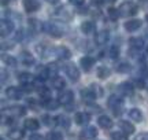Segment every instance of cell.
Instances as JSON below:
<instances>
[{"instance_id": "6da1fadb", "label": "cell", "mask_w": 148, "mask_h": 140, "mask_svg": "<svg viewBox=\"0 0 148 140\" xmlns=\"http://www.w3.org/2000/svg\"><path fill=\"white\" fill-rule=\"evenodd\" d=\"M119 15L121 16H132V15H136L137 14V5L134 4L133 1H123L121 5H119Z\"/></svg>"}, {"instance_id": "7a4b0ae2", "label": "cell", "mask_w": 148, "mask_h": 140, "mask_svg": "<svg viewBox=\"0 0 148 140\" xmlns=\"http://www.w3.org/2000/svg\"><path fill=\"white\" fill-rule=\"evenodd\" d=\"M41 29L45 33H48L49 36H52V37H62V34H63L62 29H59L52 22H44L41 25Z\"/></svg>"}, {"instance_id": "3957f363", "label": "cell", "mask_w": 148, "mask_h": 140, "mask_svg": "<svg viewBox=\"0 0 148 140\" xmlns=\"http://www.w3.org/2000/svg\"><path fill=\"white\" fill-rule=\"evenodd\" d=\"M107 106L114 111L115 115H119V114L122 113V110H121L122 100H121V97L116 96V95H111V96L108 97V100H107Z\"/></svg>"}, {"instance_id": "277c9868", "label": "cell", "mask_w": 148, "mask_h": 140, "mask_svg": "<svg viewBox=\"0 0 148 140\" xmlns=\"http://www.w3.org/2000/svg\"><path fill=\"white\" fill-rule=\"evenodd\" d=\"M64 73H66V75L69 77V80L73 81V82L79 80V70H78V67L75 65H73V63L64 65Z\"/></svg>"}, {"instance_id": "5b68a950", "label": "cell", "mask_w": 148, "mask_h": 140, "mask_svg": "<svg viewBox=\"0 0 148 140\" xmlns=\"http://www.w3.org/2000/svg\"><path fill=\"white\" fill-rule=\"evenodd\" d=\"M58 100L60 102V104H63L64 107L66 106H70V104H73L74 102V93L73 91H70V89H64L59 93V97Z\"/></svg>"}, {"instance_id": "8992f818", "label": "cell", "mask_w": 148, "mask_h": 140, "mask_svg": "<svg viewBox=\"0 0 148 140\" xmlns=\"http://www.w3.org/2000/svg\"><path fill=\"white\" fill-rule=\"evenodd\" d=\"M55 56L59 58L60 60H67L71 58V51H70L67 47H63V45H60V47H56V48L52 51Z\"/></svg>"}, {"instance_id": "52a82bcc", "label": "cell", "mask_w": 148, "mask_h": 140, "mask_svg": "<svg viewBox=\"0 0 148 140\" xmlns=\"http://www.w3.org/2000/svg\"><path fill=\"white\" fill-rule=\"evenodd\" d=\"M14 30V23L10 19H1L0 22V33H1V37L8 36L10 33H12Z\"/></svg>"}, {"instance_id": "ba28073f", "label": "cell", "mask_w": 148, "mask_h": 140, "mask_svg": "<svg viewBox=\"0 0 148 140\" xmlns=\"http://www.w3.org/2000/svg\"><path fill=\"white\" fill-rule=\"evenodd\" d=\"M22 91L21 88H18V86H8L7 89H5V95L8 99H12V100H18V99H21L22 97Z\"/></svg>"}, {"instance_id": "9c48e42d", "label": "cell", "mask_w": 148, "mask_h": 140, "mask_svg": "<svg viewBox=\"0 0 148 140\" xmlns=\"http://www.w3.org/2000/svg\"><path fill=\"white\" fill-rule=\"evenodd\" d=\"M93 65H95V59H93L92 56H89V55H85V56H82V58L79 59V66H81L82 70H85V71H89V70L93 67Z\"/></svg>"}, {"instance_id": "30bf717a", "label": "cell", "mask_w": 148, "mask_h": 140, "mask_svg": "<svg viewBox=\"0 0 148 140\" xmlns=\"http://www.w3.org/2000/svg\"><path fill=\"white\" fill-rule=\"evenodd\" d=\"M118 89H119V92H121L122 95H126V96H129V95H132L133 91H134V86H133L132 82H129V81H123V82H121L119 85H118Z\"/></svg>"}, {"instance_id": "8fae6325", "label": "cell", "mask_w": 148, "mask_h": 140, "mask_svg": "<svg viewBox=\"0 0 148 140\" xmlns=\"http://www.w3.org/2000/svg\"><path fill=\"white\" fill-rule=\"evenodd\" d=\"M23 8L26 12H34L40 8V3L37 0H23Z\"/></svg>"}, {"instance_id": "7c38bea8", "label": "cell", "mask_w": 148, "mask_h": 140, "mask_svg": "<svg viewBox=\"0 0 148 140\" xmlns=\"http://www.w3.org/2000/svg\"><path fill=\"white\" fill-rule=\"evenodd\" d=\"M97 124H99V126L103 128V129H110V128H112L114 122H112V119H111L108 115H100V117L97 118Z\"/></svg>"}, {"instance_id": "4fadbf2b", "label": "cell", "mask_w": 148, "mask_h": 140, "mask_svg": "<svg viewBox=\"0 0 148 140\" xmlns=\"http://www.w3.org/2000/svg\"><path fill=\"white\" fill-rule=\"evenodd\" d=\"M110 38V34L107 30H100V32L96 33V37H95V41L97 45H104V44L108 41Z\"/></svg>"}, {"instance_id": "5bb4252c", "label": "cell", "mask_w": 148, "mask_h": 140, "mask_svg": "<svg viewBox=\"0 0 148 140\" xmlns=\"http://www.w3.org/2000/svg\"><path fill=\"white\" fill-rule=\"evenodd\" d=\"M123 26H125L127 32H136V30H138L141 27V21L140 19H130V21L125 22Z\"/></svg>"}, {"instance_id": "9a60e30c", "label": "cell", "mask_w": 148, "mask_h": 140, "mask_svg": "<svg viewBox=\"0 0 148 140\" xmlns=\"http://www.w3.org/2000/svg\"><path fill=\"white\" fill-rule=\"evenodd\" d=\"M19 59H21L22 65H25V66H32L33 63H34V58H33V55L30 54V52H27V51H22Z\"/></svg>"}, {"instance_id": "2e32d148", "label": "cell", "mask_w": 148, "mask_h": 140, "mask_svg": "<svg viewBox=\"0 0 148 140\" xmlns=\"http://www.w3.org/2000/svg\"><path fill=\"white\" fill-rule=\"evenodd\" d=\"M90 119V115L88 113H77L75 114V117H74V121H75V124L77 125H86L89 122Z\"/></svg>"}, {"instance_id": "e0dca14e", "label": "cell", "mask_w": 148, "mask_h": 140, "mask_svg": "<svg viewBox=\"0 0 148 140\" xmlns=\"http://www.w3.org/2000/svg\"><path fill=\"white\" fill-rule=\"evenodd\" d=\"M81 30L85 34H92L96 32V25L92 21H85L81 23Z\"/></svg>"}, {"instance_id": "ac0fdd59", "label": "cell", "mask_w": 148, "mask_h": 140, "mask_svg": "<svg viewBox=\"0 0 148 140\" xmlns=\"http://www.w3.org/2000/svg\"><path fill=\"white\" fill-rule=\"evenodd\" d=\"M18 81L22 85H29V84L33 82V75L30 73H27V71H22V73L18 74Z\"/></svg>"}, {"instance_id": "d6986e66", "label": "cell", "mask_w": 148, "mask_h": 140, "mask_svg": "<svg viewBox=\"0 0 148 140\" xmlns=\"http://www.w3.org/2000/svg\"><path fill=\"white\" fill-rule=\"evenodd\" d=\"M8 114L12 117H22V115L26 114V108L23 106H12V107L8 108Z\"/></svg>"}, {"instance_id": "ffe728a7", "label": "cell", "mask_w": 148, "mask_h": 140, "mask_svg": "<svg viewBox=\"0 0 148 140\" xmlns=\"http://www.w3.org/2000/svg\"><path fill=\"white\" fill-rule=\"evenodd\" d=\"M25 128L30 132H36L38 128H40V122L37 121L36 118H27L25 121Z\"/></svg>"}, {"instance_id": "44dd1931", "label": "cell", "mask_w": 148, "mask_h": 140, "mask_svg": "<svg viewBox=\"0 0 148 140\" xmlns=\"http://www.w3.org/2000/svg\"><path fill=\"white\" fill-rule=\"evenodd\" d=\"M81 97L84 100H88V102H93L96 99V93L93 92L92 88H86V89H82L81 91Z\"/></svg>"}, {"instance_id": "7402d4cb", "label": "cell", "mask_w": 148, "mask_h": 140, "mask_svg": "<svg viewBox=\"0 0 148 140\" xmlns=\"http://www.w3.org/2000/svg\"><path fill=\"white\" fill-rule=\"evenodd\" d=\"M119 128L125 135H132L134 132V126L129 121H119Z\"/></svg>"}, {"instance_id": "603a6c76", "label": "cell", "mask_w": 148, "mask_h": 140, "mask_svg": "<svg viewBox=\"0 0 148 140\" xmlns=\"http://www.w3.org/2000/svg\"><path fill=\"white\" fill-rule=\"evenodd\" d=\"M37 92H38V96L41 97L42 102L51 99V91H49V88H47V86H44V85L38 86V88H37Z\"/></svg>"}, {"instance_id": "cb8c5ba5", "label": "cell", "mask_w": 148, "mask_h": 140, "mask_svg": "<svg viewBox=\"0 0 148 140\" xmlns=\"http://www.w3.org/2000/svg\"><path fill=\"white\" fill-rule=\"evenodd\" d=\"M52 86L55 88V89H58V91L64 89V88H66V81H64V78H62V77L55 75V77L52 78Z\"/></svg>"}, {"instance_id": "d4e9b609", "label": "cell", "mask_w": 148, "mask_h": 140, "mask_svg": "<svg viewBox=\"0 0 148 140\" xmlns=\"http://www.w3.org/2000/svg\"><path fill=\"white\" fill-rule=\"evenodd\" d=\"M97 136V129L95 126H88L82 130V137L84 139H95Z\"/></svg>"}, {"instance_id": "484cf974", "label": "cell", "mask_w": 148, "mask_h": 140, "mask_svg": "<svg viewBox=\"0 0 148 140\" xmlns=\"http://www.w3.org/2000/svg\"><path fill=\"white\" fill-rule=\"evenodd\" d=\"M129 44H130V48L136 49V51H140V49L143 48L144 41L141 37H132L129 40Z\"/></svg>"}, {"instance_id": "4316f807", "label": "cell", "mask_w": 148, "mask_h": 140, "mask_svg": "<svg viewBox=\"0 0 148 140\" xmlns=\"http://www.w3.org/2000/svg\"><path fill=\"white\" fill-rule=\"evenodd\" d=\"M129 117H130V119L134 121V122H141V121H143V113H141L138 108H130Z\"/></svg>"}, {"instance_id": "83f0119b", "label": "cell", "mask_w": 148, "mask_h": 140, "mask_svg": "<svg viewBox=\"0 0 148 140\" xmlns=\"http://www.w3.org/2000/svg\"><path fill=\"white\" fill-rule=\"evenodd\" d=\"M25 136V132L22 129H11L8 132V137L10 140H22Z\"/></svg>"}, {"instance_id": "f1b7e54d", "label": "cell", "mask_w": 148, "mask_h": 140, "mask_svg": "<svg viewBox=\"0 0 148 140\" xmlns=\"http://www.w3.org/2000/svg\"><path fill=\"white\" fill-rule=\"evenodd\" d=\"M110 74H111V71H110V69H108L107 66H99V67H97L96 75H97L99 78L104 80V78H107V77H108Z\"/></svg>"}, {"instance_id": "f546056e", "label": "cell", "mask_w": 148, "mask_h": 140, "mask_svg": "<svg viewBox=\"0 0 148 140\" xmlns=\"http://www.w3.org/2000/svg\"><path fill=\"white\" fill-rule=\"evenodd\" d=\"M59 104H60V102H59L58 99H52V97L44 102V106H45L48 110H56V108L59 107Z\"/></svg>"}, {"instance_id": "4dcf8cb0", "label": "cell", "mask_w": 148, "mask_h": 140, "mask_svg": "<svg viewBox=\"0 0 148 140\" xmlns=\"http://www.w3.org/2000/svg\"><path fill=\"white\" fill-rule=\"evenodd\" d=\"M56 124L60 125L62 128H70V119L67 118V117H64V115H59V117H56Z\"/></svg>"}, {"instance_id": "1f68e13d", "label": "cell", "mask_w": 148, "mask_h": 140, "mask_svg": "<svg viewBox=\"0 0 148 140\" xmlns=\"http://www.w3.org/2000/svg\"><path fill=\"white\" fill-rule=\"evenodd\" d=\"M130 69H132L130 65L126 63V62H122V63H119V65L116 66V71H118V73H129Z\"/></svg>"}, {"instance_id": "d6a6232c", "label": "cell", "mask_w": 148, "mask_h": 140, "mask_svg": "<svg viewBox=\"0 0 148 140\" xmlns=\"http://www.w3.org/2000/svg\"><path fill=\"white\" fill-rule=\"evenodd\" d=\"M48 78H51V75H49L48 67L47 66H44V67L38 71V80H48Z\"/></svg>"}, {"instance_id": "836d02e7", "label": "cell", "mask_w": 148, "mask_h": 140, "mask_svg": "<svg viewBox=\"0 0 148 140\" xmlns=\"http://www.w3.org/2000/svg\"><path fill=\"white\" fill-rule=\"evenodd\" d=\"M118 55H119V48L116 45H111L110 49H108V56H110L111 59H116Z\"/></svg>"}, {"instance_id": "e575fe53", "label": "cell", "mask_w": 148, "mask_h": 140, "mask_svg": "<svg viewBox=\"0 0 148 140\" xmlns=\"http://www.w3.org/2000/svg\"><path fill=\"white\" fill-rule=\"evenodd\" d=\"M45 140H63V136L60 132H49Z\"/></svg>"}, {"instance_id": "d590c367", "label": "cell", "mask_w": 148, "mask_h": 140, "mask_svg": "<svg viewBox=\"0 0 148 140\" xmlns=\"http://www.w3.org/2000/svg\"><path fill=\"white\" fill-rule=\"evenodd\" d=\"M56 15L60 16V18H66V19H69V18H71V14H69V10H66L64 7H60L58 11H56Z\"/></svg>"}, {"instance_id": "8d00e7d4", "label": "cell", "mask_w": 148, "mask_h": 140, "mask_svg": "<svg viewBox=\"0 0 148 140\" xmlns=\"http://www.w3.org/2000/svg\"><path fill=\"white\" fill-rule=\"evenodd\" d=\"M107 15H108V18H111L112 21H116V19L119 18V11H118V8H108Z\"/></svg>"}, {"instance_id": "74e56055", "label": "cell", "mask_w": 148, "mask_h": 140, "mask_svg": "<svg viewBox=\"0 0 148 140\" xmlns=\"http://www.w3.org/2000/svg\"><path fill=\"white\" fill-rule=\"evenodd\" d=\"M111 139L112 140H126V135L123 133V132H119V130H116V132H111Z\"/></svg>"}, {"instance_id": "f35d334b", "label": "cell", "mask_w": 148, "mask_h": 140, "mask_svg": "<svg viewBox=\"0 0 148 140\" xmlns=\"http://www.w3.org/2000/svg\"><path fill=\"white\" fill-rule=\"evenodd\" d=\"M47 67H48V71H49L51 78H53V77L56 75V73H58V67H56V65H55V63H49Z\"/></svg>"}, {"instance_id": "ab89813d", "label": "cell", "mask_w": 148, "mask_h": 140, "mask_svg": "<svg viewBox=\"0 0 148 140\" xmlns=\"http://www.w3.org/2000/svg\"><path fill=\"white\" fill-rule=\"evenodd\" d=\"M3 60L5 62V65L12 66V67H15V66H16V59L14 58V56H4V58H3Z\"/></svg>"}, {"instance_id": "60d3db41", "label": "cell", "mask_w": 148, "mask_h": 140, "mask_svg": "<svg viewBox=\"0 0 148 140\" xmlns=\"http://www.w3.org/2000/svg\"><path fill=\"white\" fill-rule=\"evenodd\" d=\"M134 140H148V132H143V133H138Z\"/></svg>"}, {"instance_id": "b9f144b4", "label": "cell", "mask_w": 148, "mask_h": 140, "mask_svg": "<svg viewBox=\"0 0 148 140\" xmlns=\"http://www.w3.org/2000/svg\"><path fill=\"white\" fill-rule=\"evenodd\" d=\"M42 119H44V124L49 126V125H52V124H53V122H51V121H53L55 118H51L49 115H44V117H42Z\"/></svg>"}, {"instance_id": "7bdbcfd3", "label": "cell", "mask_w": 148, "mask_h": 140, "mask_svg": "<svg viewBox=\"0 0 148 140\" xmlns=\"http://www.w3.org/2000/svg\"><path fill=\"white\" fill-rule=\"evenodd\" d=\"M69 1H70V3H71L73 5H75V7H79V5L84 4L85 0H69Z\"/></svg>"}, {"instance_id": "ee69618b", "label": "cell", "mask_w": 148, "mask_h": 140, "mask_svg": "<svg viewBox=\"0 0 148 140\" xmlns=\"http://www.w3.org/2000/svg\"><path fill=\"white\" fill-rule=\"evenodd\" d=\"M90 3L93 5H101L104 3V0H90Z\"/></svg>"}, {"instance_id": "f6af8a7d", "label": "cell", "mask_w": 148, "mask_h": 140, "mask_svg": "<svg viewBox=\"0 0 148 140\" xmlns=\"http://www.w3.org/2000/svg\"><path fill=\"white\" fill-rule=\"evenodd\" d=\"M15 38L18 40V41H19V40H22V38H23V32H22V30H18V32H16Z\"/></svg>"}, {"instance_id": "bcb514c9", "label": "cell", "mask_w": 148, "mask_h": 140, "mask_svg": "<svg viewBox=\"0 0 148 140\" xmlns=\"http://www.w3.org/2000/svg\"><path fill=\"white\" fill-rule=\"evenodd\" d=\"M136 85H137V88H143V86H144V81L140 80V78H137V80H136Z\"/></svg>"}, {"instance_id": "7dc6e473", "label": "cell", "mask_w": 148, "mask_h": 140, "mask_svg": "<svg viewBox=\"0 0 148 140\" xmlns=\"http://www.w3.org/2000/svg\"><path fill=\"white\" fill-rule=\"evenodd\" d=\"M29 140H42V137L40 135H37V133H34V135L30 136V139Z\"/></svg>"}, {"instance_id": "c3c4849f", "label": "cell", "mask_w": 148, "mask_h": 140, "mask_svg": "<svg viewBox=\"0 0 148 140\" xmlns=\"http://www.w3.org/2000/svg\"><path fill=\"white\" fill-rule=\"evenodd\" d=\"M8 1H10V0H1V3H3V4H7Z\"/></svg>"}, {"instance_id": "681fc988", "label": "cell", "mask_w": 148, "mask_h": 140, "mask_svg": "<svg viewBox=\"0 0 148 140\" xmlns=\"http://www.w3.org/2000/svg\"><path fill=\"white\" fill-rule=\"evenodd\" d=\"M48 3H56V1H58V0H47Z\"/></svg>"}, {"instance_id": "f907efd6", "label": "cell", "mask_w": 148, "mask_h": 140, "mask_svg": "<svg viewBox=\"0 0 148 140\" xmlns=\"http://www.w3.org/2000/svg\"><path fill=\"white\" fill-rule=\"evenodd\" d=\"M104 1H107V3H114L115 0H104Z\"/></svg>"}, {"instance_id": "816d5d0a", "label": "cell", "mask_w": 148, "mask_h": 140, "mask_svg": "<svg viewBox=\"0 0 148 140\" xmlns=\"http://www.w3.org/2000/svg\"><path fill=\"white\" fill-rule=\"evenodd\" d=\"M145 19H147V22H148V14H147V15H145Z\"/></svg>"}, {"instance_id": "f5cc1de1", "label": "cell", "mask_w": 148, "mask_h": 140, "mask_svg": "<svg viewBox=\"0 0 148 140\" xmlns=\"http://www.w3.org/2000/svg\"><path fill=\"white\" fill-rule=\"evenodd\" d=\"M147 52H148V45H147Z\"/></svg>"}, {"instance_id": "db71d44e", "label": "cell", "mask_w": 148, "mask_h": 140, "mask_svg": "<svg viewBox=\"0 0 148 140\" xmlns=\"http://www.w3.org/2000/svg\"><path fill=\"white\" fill-rule=\"evenodd\" d=\"M0 140H4V139H0Z\"/></svg>"}]
</instances>
